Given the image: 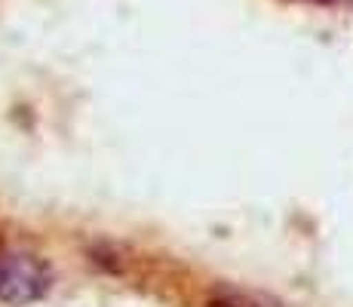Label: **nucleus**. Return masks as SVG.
<instances>
[{
    "label": "nucleus",
    "mask_w": 353,
    "mask_h": 307,
    "mask_svg": "<svg viewBox=\"0 0 353 307\" xmlns=\"http://www.w3.org/2000/svg\"><path fill=\"white\" fill-rule=\"evenodd\" d=\"M52 274L34 255H3L0 258V301L34 304L50 292Z\"/></svg>",
    "instance_id": "nucleus-1"
}]
</instances>
